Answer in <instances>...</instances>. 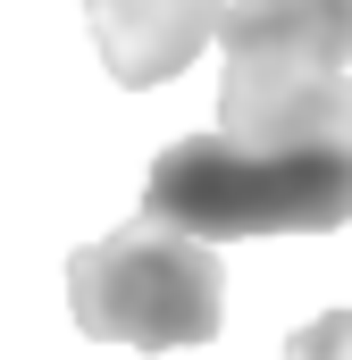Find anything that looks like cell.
Listing matches in <instances>:
<instances>
[{"label":"cell","instance_id":"obj_4","mask_svg":"<svg viewBox=\"0 0 352 360\" xmlns=\"http://www.w3.org/2000/svg\"><path fill=\"white\" fill-rule=\"evenodd\" d=\"M227 0H84V25L101 42V68L126 92L168 84L201 59V42L218 34Z\"/></svg>","mask_w":352,"mask_h":360},{"label":"cell","instance_id":"obj_3","mask_svg":"<svg viewBox=\"0 0 352 360\" xmlns=\"http://www.w3.org/2000/svg\"><path fill=\"white\" fill-rule=\"evenodd\" d=\"M68 310L92 344L184 352V344H210L227 327V269L201 235L134 218L68 260Z\"/></svg>","mask_w":352,"mask_h":360},{"label":"cell","instance_id":"obj_1","mask_svg":"<svg viewBox=\"0 0 352 360\" xmlns=\"http://www.w3.org/2000/svg\"><path fill=\"white\" fill-rule=\"evenodd\" d=\"M143 218L201 243L336 235L352 218V143H235L184 134L143 176Z\"/></svg>","mask_w":352,"mask_h":360},{"label":"cell","instance_id":"obj_5","mask_svg":"<svg viewBox=\"0 0 352 360\" xmlns=\"http://www.w3.org/2000/svg\"><path fill=\"white\" fill-rule=\"evenodd\" d=\"M285 360H352V310H327L285 335Z\"/></svg>","mask_w":352,"mask_h":360},{"label":"cell","instance_id":"obj_2","mask_svg":"<svg viewBox=\"0 0 352 360\" xmlns=\"http://www.w3.org/2000/svg\"><path fill=\"white\" fill-rule=\"evenodd\" d=\"M218 51V134L352 143V0H227Z\"/></svg>","mask_w":352,"mask_h":360}]
</instances>
